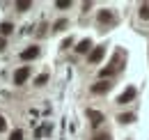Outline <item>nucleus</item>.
I'll return each mask as SVG.
<instances>
[{
	"label": "nucleus",
	"mask_w": 149,
	"mask_h": 140,
	"mask_svg": "<svg viewBox=\"0 0 149 140\" xmlns=\"http://www.w3.org/2000/svg\"><path fill=\"white\" fill-rule=\"evenodd\" d=\"M28 78H30V67L28 64H23V67H19L14 71V85H23Z\"/></svg>",
	"instance_id": "obj_1"
},
{
	"label": "nucleus",
	"mask_w": 149,
	"mask_h": 140,
	"mask_svg": "<svg viewBox=\"0 0 149 140\" xmlns=\"http://www.w3.org/2000/svg\"><path fill=\"white\" fill-rule=\"evenodd\" d=\"M133 99H135V88H126L119 97H117V104L124 106V104H129V101H133Z\"/></svg>",
	"instance_id": "obj_2"
},
{
	"label": "nucleus",
	"mask_w": 149,
	"mask_h": 140,
	"mask_svg": "<svg viewBox=\"0 0 149 140\" xmlns=\"http://www.w3.org/2000/svg\"><path fill=\"white\" fill-rule=\"evenodd\" d=\"M103 55H106V46H96V48L90 53V62H92V64L101 62V60H103Z\"/></svg>",
	"instance_id": "obj_3"
},
{
	"label": "nucleus",
	"mask_w": 149,
	"mask_h": 140,
	"mask_svg": "<svg viewBox=\"0 0 149 140\" xmlns=\"http://www.w3.org/2000/svg\"><path fill=\"white\" fill-rule=\"evenodd\" d=\"M35 57H39V48L37 46H30V48H25V51L21 53V60H35Z\"/></svg>",
	"instance_id": "obj_4"
},
{
	"label": "nucleus",
	"mask_w": 149,
	"mask_h": 140,
	"mask_svg": "<svg viewBox=\"0 0 149 140\" xmlns=\"http://www.w3.org/2000/svg\"><path fill=\"white\" fill-rule=\"evenodd\" d=\"M110 88H112V83H108V80H101V83L92 85V92H94V94H106Z\"/></svg>",
	"instance_id": "obj_5"
},
{
	"label": "nucleus",
	"mask_w": 149,
	"mask_h": 140,
	"mask_svg": "<svg viewBox=\"0 0 149 140\" xmlns=\"http://www.w3.org/2000/svg\"><path fill=\"white\" fill-rule=\"evenodd\" d=\"M87 117H90V122H92L94 126H99V124L103 122V115H101L99 110H87Z\"/></svg>",
	"instance_id": "obj_6"
},
{
	"label": "nucleus",
	"mask_w": 149,
	"mask_h": 140,
	"mask_svg": "<svg viewBox=\"0 0 149 140\" xmlns=\"http://www.w3.org/2000/svg\"><path fill=\"white\" fill-rule=\"evenodd\" d=\"M90 48H92V41H90V39H83V41L76 46V53H90Z\"/></svg>",
	"instance_id": "obj_7"
},
{
	"label": "nucleus",
	"mask_w": 149,
	"mask_h": 140,
	"mask_svg": "<svg viewBox=\"0 0 149 140\" xmlns=\"http://www.w3.org/2000/svg\"><path fill=\"white\" fill-rule=\"evenodd\" d=\"M108 21H112V12L101 9V12H99V23H108Z\"/></svg>",
	"instance_id": "obj_8"
},
{
	"label": "nucleus",
	"mask_w": 149,
	"mask_h": 140,
	"mask_svg": "<svg viewBox=\"0 0 149 140\" xmlns=\"http://www.w3.org/2000/svg\"><path fill=\"white\" fill-rule=\"evenodd\" d=\"M12 30H14V25H12V23H7V21H5V23H0V35L5 37V35H12Z\"/></svg>",
	"instance_id": "obj_9"
},
{
	"label": "nucleus",
	"mask_w": 149,
	"mask_h": 140,
	"mask_svg": "<svg viewBox=\"0 0 149 140\" xmlns=\"http://www.w3.org/2000/svg\"><path fill=\"white\" fill-rule=\"evenodd\" d=\"M117 120H119L122 124H131L133 120H135V115H133V113H124V115H119Z\"/></svg>",
	"instance_id": "obj_10"
},
{
	"label": "nucleus",
	"mask_w": 149,
	"mask_h": 140,
	"mask_svg": "<svg viewBox=\"0 0 149 140\" xmlns=\"http://www.w3.org/2000/svg\"><path fill=\"white\" fill-rule=\"evenodd\" d=\"M16 7H19V12H25V9H30V7H32V2H30V0H19V2H16Z\"/></svg>",
	"instance_id": "obj_11"
},
{
	"label": "nucleus",
	"mask_w": 149,
	"mask_h": 140,
	"mask_svg": "<svg viewBox=\"0 0 149 140\" xmlns=\"http://www.w3.org/2000/svg\"><path fill=\"white\" fill-rule=\"evenodd\" d=\"M112 74H115V67H106V69H101L99 76H101V78H108V76H112Z\"/></svg>",
	"instance_id": "obj_12"
},
{
	"label": "nucleus",
	"mask_w": 149,
	"mask_h": 140,
	"mask_svg": "<svg viewBox=\"0 0 149 140\" xmlns=\"http://www.w3.org/2000/svg\"><path fill=\"white\" fill-rule=\"evenodd\" d=\"M55 7L57 9H67V7H71V0H57Z\"/></svg>",
	"instance_id": "obj_13"
},
{
	"label": "nucleus",
	"mask_w": 149,
	"mask_h": 140,
	"mask_svg": "<svg viewBox=\"0 0 149 140\" xmlns=\"http://www.w3.org/2000/svg\"><path fill=\"white\" fill-rule=\"evenodd\" d=\"M140 16L145 18V21L149 18V5H140Z\"/></svg>",
	"instance_id": "obj_14"
},
{
	"label": "nucleus",
	"mask_w": 149,
	"mask_h": 140,
	"mask_svg": "<svg viewBox=\"0 0 149 140\" xmlns=\"http://www.w3.org/2000/svg\"><path fill=\"white\" fill-rule=\"evenodd\" d=\"M9 140H23V131H21V129H16V131L9 136Z\"/></svg>",
	"instance_id": "obj_15"
},
{
	"label": "nucleus",
	"mask_w": 149,
	"mask_h": 140,
	"mask_svg": "<svg viewBox=\"0 0 149 140\" xmlns=\"http://www.w3.org/2000/svg\"><path fill=\"white\" fill-rule=\"evenodd\" d=\"M46 80H48V76H46V74H41V76H37L35 85H46Z\"/></svg>",
	"instance_id": "obj_16"
},
{
	"label": "nucleus",
	"mask_w": 149,
	"mask_h": 140,
	"mask_svg": "<svg viewBox=\"0 0 149 140\" xmlns=\"http://www.w3.org/2000/svg\"><path fill=\"white\" fill-rule=\"evenodd\" d=\"M64 28H67V21H57V23H55V28H53V30H64Z\"/></svg>",
	"instance_id": "obj_17"
},
{
	"label": "nucleus",
	"mask_w": 149,
	"mask_h": 140,
	"mask_svg": "<svg viewBox=\"0 0 149 140\" xmlns=\"http://www.w3.org/2000/svg\"><path fill=\"white\" fill-rule=\"evenodd\" d=\"M94 140H110V136H108V133H96Z\"/></svg>",
	"instance_id": "obj_18"
},
{
	"label": "nucleus",
	"mask_w": 149,
	"mask_h": 140,
	"mask_svg": "<svg viewBox=\"0 0 149 140\" xmlns=\"http://www.w3.org/2000/svg\"><path fill=\"white\" fill-rule=\"evenodd\" d=\"M5 129H7V122H5V117H2V115H0V133H2V131H5Z\"/></svg>",
	"instance_id": "obj_19"
},
{
	"label": "nucleus",
	"mask_w": 149,
	"mask_h": 140,
	"mask_svg": "<svg viewBox=\"0 0 149 140\" xmlns=\"http://www.w3.org/2000/svg\"><path fill=\"white\" fill-rule=\"evenodd\" d=\"M71 44H74V39H64V41H62V48H67V46H71Z\"/></svg>",
	"instance_id": "obj_20"
},
{
	"label": "nucleus",
	"mask_w": 149,
	"mask_h": 140,
	"mask_svg": "<svg viewBox=\"0 0 149 140\" xmlns=\"http://www.w3.org/2000/svg\"><path fill=\"white\" fill-rule=\"evenodd\" d=\"M5 48V37H0V51Z\"/></svg>",
	"instance_id": "obj_21"
}]
</instances>
